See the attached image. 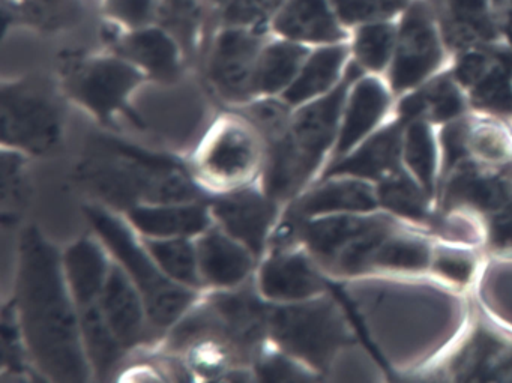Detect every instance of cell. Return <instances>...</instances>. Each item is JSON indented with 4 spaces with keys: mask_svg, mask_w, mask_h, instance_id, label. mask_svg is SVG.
Returning <instances> with one entry per match:
<instances>
[{
    "mask_svg": "<svg viewBox=\"0 0 512 383\" xmlns=\"http://www.w3.org/2000/svg\"><path fill=\"white\" fill-rule=\"evenodd\" d=\"M11 302L37 374L50 382L94 379L62 251L32 224L20 233Z\"/></svg>",
    "mask_w": 512,
    "mask_h": 383,
    "instance_id": "1",
    "label": "cell"
},
{
    "mask_svg": "<svg viewBox=\"0 0 512 383\" xmlns=\"http://www.w3.org/2000/svg\"><path fill=\"white\" fill-rule=\"evenodd\" d=\"M77 179L100 205L119 214L140 205L208 197L190 167L176 158L107 136L89 143Z\"/></svg>",
    "mask_w": 512,
    "mask_h": 383,
    "instance_id": "2",
    "label": "cell"
},
{
    "mask_svg": "<svg viewBox=\"0 0 512 383\" xmlns=\"http://www.w3.org/2000/svg\"><path fill=\"white\" fill-rule=\"evenodd\" d=\"M362 74L350 61L346 77L334 91L293 109L286 130L266 142L259 184L281 205H289L322 176L337 142L347 92Z\"/></svg>",
    "mask_w": 512,
    "mask_h": 383,
    "instance_id": "3",
    "label": "cell"
},
{
    "mask_svg": "<svg viewBox=\"0 0 512 383\" xmlns=\"http://www.w3.org/2000/svg\"><path fill=\"white\" fill-rule=\"evenodd\" d=\"M403 221L383 211L331 215L302 223L280 220L278 229L295 236L331 281L367 280L388 236Z\"/></svg>",
    "mask_w": 512,
    "mask_h": 383,
    "instance_id": "4",
    "label": "cell"
},
{
    "mask_svg": "<svg viewBox=\"0 0 512 383\" xmlns=\"http://www.w3.org/2000/svg\"><path fill=\"white\" fill-rule=\"evenodd\" d=\"M268 335L272 346L320 379L331 374L341 355L358 343L346 308L331 290L305 301L271 305Z\"/></svg>",
    "mask_w": 512,
    "mask_h": 383,
    "instance_id": "5",
    "label": "cell"
},
{
    "mask_svg": "<svg viewBox=\"0 0 512 383\" xmlns=\"http://www.w3.org/2000/svg\"><path fill=\"white\" fill-rule=\"evenodd\" d=\"M92 232L104 242L115 262L133 281L148 308L155 328L166 332L199 301L203 292L188 289L170 280L146 250L139 233L127 218L100 203L86 206Z\"/></svg>",
    "mask_w": 512,
    "mask_h": 383,
    "instance_id": "6",
    "label": "cell"
},
{
    "mask_svg": "<svg viewBox=\"0 0 512 383\" xmlns=\"http://www.w3.org/2000/svg\"><path fill=\"white\" fill-rule=\"evenodd\" d=\"M265 154L262 134L241 112H235L218 118L203 134L188 167L211 196L259 182Z\"/></svg>",
    "mask_w": 512,
    "mask_h": 383,
    "instance_id": "7",
    "label": "cell"
},
{
    "mask_svg": "<svg viewBox=\"0 0 512 383\" xmlns=\"http://www.w3.org/2000/svg\"><path fill=\"white\" fill-rule=\"evenodd\" d=\"M433 0H410L397 19V43L385 74L395 97L424 85L451 64Z\"/></svg>",
    "mask_w": 512,
    "mask_h": 383,
    "instance_id": "8",
    "label": "cell"
},
{
    "mask_svg": "<svg viewBox=\"0 0 512 383\" xmlns=\"http://www.w3.org/2000/svg\"><path fill=\"white\" fill-rule=\"evenodd\" d=\"M64 110L35 83H11L2 89V148L28 157H44L61 145Z\"/></svg>",
    "mask_w": 512,
    "mask_h": 383,
    "instance_id": "9",
    "label": "cell"
},
{
    "mask_svg": "<svg viewBox=\"0 0 512 383\" xmlns=\"http://www.w3.org/2000/svg\"><path fill=\"white\" fill-rule=\"evenodd\" d=\"M431 368L454 382H512V328L482 310Z\"/></svg>",
    "mask_w": 512,
    "mask_h": 383,
    "instance_id": "10",
    "label": "cell"
},
{
    "mask_svg": "<svg viewBox=\"0 0 512 383\" xmlns=\"http://www.w3.org/2000/svg\"><path fill=\"white\" fill-rule=\"evenodd\" d=\"M329 281L298 239L278 233L254 274L257 292L271 305L316 298L329 292Z\"/></svg>",
    "mask_w": 512,
    "mask_h": 383,
    "instance_id": "11",
    "label": "cell"
},
{
    "mask_svg": "<svg viewBox=\"0 0 512 383\" xmlns=\"http://www.w3.org/2000/svg\"><path fill=\"white\" fill-rule=\"evenodd\" d=\"M268 40L265 31L232 26L215 37L206 74L221 100L238 109L257 100V67Z\"/></svg>",
    "mask_w": 512,
    "mask_h": 383,
    "instance_id": "12",
    "label": "cell"
},
{
    "mask_svg": "<svg viewBox=\"0 0 512 383\" xmlns=\"http://www.w3.org/2000/svg\"><path fill=\"white\" fill-rule=\"evenodd\" d=\"M142 71L121 56L85 59L71 68L67 89L77 104L101 122H113L128 113V103L140 83Z\"/></svg>",
    "mask_w": 512,
    "mask_h": 383,
    "instance_id": "13",
    "label": "cell"
},
{
    "mask_svg": "<svg viewBox=\"0 0 512 383\" xmlns=\"http://www.w3.org/2000/svg\"><path fill=\"white\" fill-rule=\"evenodd\" d=\"M208 202L214 224L262 259L280 224L284 205L269 196L259 182L211 194Z\"/></svg>",
    "mask_w": 512,
    "mask_h": 383,
    "instance_id": "14",
    "label": "cell"
},
{
    "mask_svg": "<svg viewBox=\"0 0 512 383\" xmlns=\"http://www.w3.org/2000/svg\"><path fill=\"white\" fill-rule=\"evenodd\" d=\"M509 200H512V164L494 167L467 161L440 182L436 208L463 212L481 223Z\"/></svg>",
    "mask_w": 512,
    "mask_h": 383,
    "instance_id": "15",
    "label": "cell"
},
{
    "mask_svg": "<svg viewBox=\"0 0 512 383\" xmlns=\"http://www.w3.org/2000/svg\"><path fill=\"white\" fill-rule=\"evenodd\" d=\"M395 97L383 76L362 74L347 92L329 164L343 158L394 116ZM326 166V167H328Z\"/></svg>",
    "mask_w": 512,
    "mask_h": 383,
    "instance_id": "16",
    "label": "cell"
},
{
    "mask_svg": "<svg viewBox=\"0 0 512 383\" xmlns=\"http://www.w3.org/2000/svg\"><path fill=\"white\" fill-rule=\"evenodd\" d=\"M380 211L376 185L352 176H322L304 193L284 206L281 220L302 223L331 215Z\"/></svg>",
    "mask_w": 512,
    "mask_h": 383,
    "instance_id": "17",
    "label": "cell"
},
{
    "mask_svg": "<svg viewBox=\"0 0 512 383\" xmlns=\"http://www.w3.org/2000/svg\"><path fill=\"white\" fill-rule=\"evenodd\" d=\"M98 304L128 352L157 346L163 341V334L152 323L142 295L115 259Z\"/></svg>",
    "mask_w": 512,
    "mask_h": 383,
    "instance_id": "18",
    "label": "cell"
},
{
    "mask_svg": "<svg viewBox=\"0 0 512 383\" xmlns=\"http://www.w3.org/2000/svg\"><path fill=\"white\" fill-rule=\"evenodd\" d=\"M203 290H232L253 281L259 259L238 239L212 224L196 238Z\"/></svg>",
    "mask_w": 512,
    "mask_h": 383,
    "instance_id": "19",
    "label": "cell"
},
{
    "mask_svg": "<svg viewBox=\"0 0 512 383\" xmlns=\"http://www.w3.org/2000/svg\"><path fill=\"white\" fill-rule=\"evenodd\" d=\"M404 121L392 116L376 133L323 170L322 176H352L379 184L403 169ZM320 176V178H322Z\"/></svg>",
    "mask_w": 512,
    "mask_h": 383,
    "instance_id": "20",
    "label": "cell"
},
{
    "mask_svg": "<svg viewBox=\"0 0 512 383\" xmlns=\"http://www.w3.org/2000/svg\"><path fill=\"white\" fill-rule=\"evenodd\" d=\"M272 34L302 46L347 43L350 31L341 23L332 0H284L271 23Z\"/></svg>",
    "mask_w": 512,
    "mask_h": 383,
    "instance_id": "21",
    "label": "cell"
},
{
    "mask_svg": "<svg viewBox=\"0 0 512 383\" xmlns=\"http://www.w3.org/2000/svg\"><path fill=\"white\" fill-rule=\"evenodd\" d=\"M449 53L505 40L491 0H433Z\"/></svg>",
    "mask_w": 512,
    "mask_h": 383,
    "instance_id": "22",
    "label": "cell"
},
{
    "mask_svg": "<svg viewBox=\"0 0 512 383\" xmlns=\"http://www.w3.org/2000/svg\"><path fill=\"white\" fill-rule=\"evenodd\" d=\"M122 215L142 238L196 239L214 224L208 197L191 202L140 205Z\"/></svg>",
    "mask_w": 512,
    "mask_h": 383,
    "instance_id": "23",
    "label": "cell"
},
{
    "mask_svg": "<svg viewBox=\"0 0 512 383\" xmlns=\"http://www.w3.org/2000/svg\"><path fill=\"white\" fill-rule=\"evenodd\" d=\"M470 112L466 91L448 67L424 85L398 97L394 115L404 122L425 119L434 127H442Z\"/></svg>",
    "mask_w": 512,
    "mask_h": 383,
    "instance_id": "24",
    "label": "cell"
},
{
    "mask_svg": "<svg viewBox=\"0 0 512 383\" xmlns=\"http://www.w3.org/2000/svg\"><path fill=\"white\" fill-rule=\"evenodd\" d=\"M112 265V254L94 232L76 239L62 251L65 280L77 307L98 304Z\"/></svg>",
    "mask_w": 512,
    "mask_h": 383,
    "instance_id": "25",
    "label": "cell"
},
{
    "mask_svg": "<svg viewBox=\"0 0 512 383\" xmlns=\"http://www.w3.org/2000/svg\"><path fill=\"white\" fill-rule=\"evenodd\" d=\"M350 61L349 41L313 47L295 82L281 95V100L292 109H298L317 98L325 97L343 82Z\"/></svg>",
    "mask_w": 512,
    "mask_h": 383,
    "instance_id": "26",
    "label": "cell"
},
{
    "mask_svg": "<svg viewBox=\"0 0 512 383\" xmlns=\"http://www.w3.org/2000/svg\"><path fill=\"white\" fill-rule=\"evenodd\" d=\"M118 56L133 64L143 76L172 82L181 73V43L166 29L149 25L133 29L119 41Z\"/></svg>",
    "mask_w": 512,
    "mask_h": 383,
    "instance_id": "27",
    "label": "cell"
},
{
    "mask_svg": "<svg viewBox=\"0 0 512 383\" xmlns=\"http://www.w3.org/2000/svg\"><path fill=\"white\" fill-rule=\"evenodd\" d=\"M376 190L380 211L428 235L436 203L404 167L376 184Z\"/></svg>",
    "mask_w": 512,
    "mask_h": 383,
    "instance_id": "28",
    "label": "cell"
},
{
    "mask_svg": "<svg viewBox=\"0 0 512 383\" xmlns=\"http://www.w3.org/2000/svg\"><path fill=\"white\" fill-rule=\"evenodd\" d=\"M403 166L436 203L440 179L437 127L425 119L404 122Z\"/></svg>",
    "mask_w": 512,
    "mask_h": 383,
    "instance_id": "29",
    "label": "cell"
},
{
    "mask_svg": "<svg viewBox=\"0 0 512 383\" xmlns=\"http://www.w3.org/2000/svg\"><path fill=\"white\" fill-rule=\"evenodd\" d=\"M311 47L280 37H269L257 67V98L281 97L295 82Z\"/></svg>",
    "mask_w": 512,
    "mask_h": 383,
    "instance_id": "30",
    "label": "cell"
},
{
    "mask_svg": "<svg viewBox=\"0 0 512 383\" xmlns=\"http://www.w3.org/2000/svg\"><path fill=\"white\" fill-rule=\"evenodd\" d=\"M83 349L94 379H109L128 355L124 344L107 323L100 304L79 308Z\"/></svg>",
    "mask_w": 512,
    "mask_h": 383,
    "instance_id": "31",
    "label": "cell"
},
{
    "mask_svg": "<svg viewBox=\"0 0 512 383\" xmlns=\"http://www.w3.org/2000/svg\"><path fill=\"white\" fill-rule=\"evenodd\" d=\"M482 248L434 241L428 280L451 292H466L478 284L484 269Z\"/></svg>",
    "mask_w": 512,
    "mask_h": 383,
    "instance_id": "32",
    "label": "cell"
},
{
    "mask_svg": "<svg viewBox=\"0 0 512 383\" xmlns=\"http://www.w3.org/2000/svg\"><path fill=\"white\" fill-rule=\"evenodd\" d=\"M395 43L397 19L365 23L350 31V56L365 74L385 77L394 58Z\"/></svg>",
    "mask_w": 512,
    "mask_h": 383,
    "instance_id": "33",
    "label": "cell"
},
{
    "mask_svg": "<svg viewBox=\"0 0 512 383\" xmlns=\"http://www.w3.org/2000/svg\"><path fill=\"white\" fill-rule=\"evenodd\" d=\"M140 236V235H139ZM142 238V236H140ZM146 250L160 266L161 271L181 286L205 292L200 278L196 239L191 238H142Z\"/></svg>",
    "mask_w": 512,
    "mask_h": 383,
    "instance_id": "34",
    "label": "cell"
},
{
    "mask_svg": "<svg viewBox=\"0 0 512 383\" xmlns=\"http://www.w3.org/2000/svg\"><path fill=\"white\" fill-rule=\"evenodd\" d=\"M29 158L14 149L2 148V224L16 226L32 199Z\"/></svg>",
    "mask_w": 512,
    "mask_h": 383,
    "instance_id": "35",
    "label": "cell"
},
{
    "mask_svg": "<svg viewBox=\"0 0 512 383\" xmlns=\"http://www.w3.org/2000/svg\"><path fill=\"white\" fill-rule=\"evenodd\" d=\"M410 0H332L346 29L400 17Z\"/></svg>",
    "mask_w": 512,
    "mask_h": 383,
    "instance_id": "36",
    "label": "cell"
},
{
    "mask_svg": "<svg viewBox=\"0 0 512 383\" xmlns=\"http://www.w3.org/2000/svg\"><path fill=\"white\" fill-rule=\"evenodd\" d=\"M2 371L4 374L37 373L29 356L28 346L17 319L13 302H7L2 311Z\"/></svg>",
    "mask_w": 512,
    "mask_h": 383,
    "instance_id": "37",
    "label": "cell"
},
{
    "mask_svg": "<svg viewBox=\"0 0 512 383\" xmlns=\"http://www.w3.org/2000/svg\"><path fill=\"white\" fill-rule=\"evenodd\" d=\"M257 380L265 382H310L320 380L314 371L292 356L278 350L271 343L263 350L253 367Z\"/></svg>",
    "mask_w": 512,
    "mask_h": 383,
    "instance_id": "38",
    "label": "cell"
},
{
    "mask_svg": "<svg viewBox=\"0 0 512 383\" xmlns=\"http://www.w3.org/2000/svg\"><path fill=\"white\" fill-rule=\"evenodd\" d=\"M284 0H227L223 20L232 28L259 29L271 26Z\"/></svg>",
    "mask_w": 512,
    "mask_h": 383,
    "instance_id": "39",
    "label": "cell"
},
{
    "mask_svg": "<svg viewBox=\"0 0 512 383\" xmlns=\"http://www.w3.org/2000/svg\"><path fill=\"white\" fill-rule=\"evenodd\" d=\"M482 251L490 259H512V200L481 220Z\"/></svg>",
    "mask_w": 512,
    "mask_h": 383,
    "instance_id": "40",
    "label": "cell"
},
{
    "mask_svg": "<svg viewBox=\"0 0 512 383\" xmlns=\"http://www.w3.org/2000/svg\"><path fill=\"white\" fill-rule=\"evenodd\" d=\"M113 16L130 26V28H145L151 25L158 14H163L164 0H109Z\"/></svg>",
    "mask_w": 512,
    "mask_h": 383,
    "instance_id": "41",
    "label": "cell"
},
{
    "mask_svg": "<svg viewBox=\"0 0 512 383\" xmlns=\"http://www.w3.org/2000/svg\"><path fill=\"white\" fill-rule=\"evenodd\" d=\"M502 29L503 35H505V40L509 41V43H512V0L508 11H506L505 16H503Z\"/></svg>",
    "mask_w": 512,
    "mask_h": 383,
    "instance_id": "42",
    "label": "cell"
},
{
    "mask_svg": "<svg viewBox=\"0 0 512 383\" xmlns=\"http://www.w3.org/2000/svg\"><path fill=\"white\" fill-rule=\"evenodd\" d=\"M215 4L220 5L221 8L224 7V4H226L227 0H214Z\"/></svg>",
    "mask_w": 512,
    "mask_h": 383,
    "instance_id": "43",
    "label": "cell"
}]
</instances>
